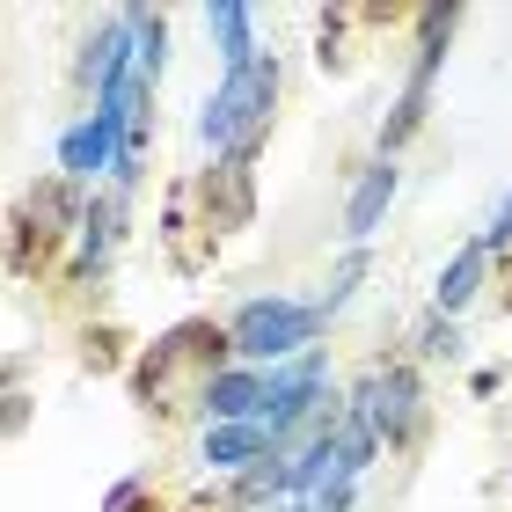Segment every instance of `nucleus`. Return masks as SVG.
<instances>
[{"label":"nucleus","instance_id":"nucleus-1","mask_svg":"<svg viewBox=\"0 0 512 512\" xmlns=\"http://www.w3.org/2000/svg\"><path fill=\"white\" fill-rule=\"evenodd\" d=\"M271 103H278V59L256 52V59L242 66V74H227V81L213 88V103H205L198 132L213 139L220 154L249 161V154H256V139L271 132Z\"/></svg>","mask_w":512,"mask_h":512},{"label":"nucleus","instance_id":"nucleus-2","mask_svg":"<svg viewBox=\"0 0 512 512\" xmlns=\"http://www.w3.org/2000/svg\"><path fill=\"white\" fill-rule=\"evenodd\" d=\"M322 315L315 300H286V293H264V300H249V308L227 322V352H235L249 374H264V366L278 359H293V352H308L315 330H322Z\"/></svg>","mask_w":512,"mask_h":512},{"label":"nucleus","instance_id":"nucleus-3","mask_svg":"<svg viewBox=\"0 0 512 512\" xmlns=\"http://www.w3.org/2000/svg\"><path fill=\"white\" fill-rule=\"evenodd\" d=\"M74 235H81V198H74V183H66V176L37 183V191L22 198V213H15V249H8L15 278H37Z\"/></svg>","mask_w":512,"mask_h":512},{"label":"nucleus","instance_id":"nucleus-4","mask_svg":"<svg viewBox=\"0 0 512 512\" xmlns=\"http://www.w3.org/2000/svg\"><path fill=\"white\" fill-rule=\"evenodd\" d=\"M447 37H454V8H425V37H417V66L395 96V118L381 125V161L403 147V139L425 125V103H432V81H439V59H447Z\"/></svg>","mask_w":512,"mask_h":512},{"label":"nucleus","instance_id":"nucleus-5","mask_svg":"<svg viewBox=\"0 0 512 512\" xmlns=\"http://www.w3.org/2000/svg\"><path fill=\"white\" fill-rule=\"evenodd\" d=\"M264 388H271V374L220 366V374H205L198 410H205V417H220V425H256V417H264Z\"/></svg>","mask_w":512,"mask_h":512},{"label":"nucleus","instance_id":"nucleus-6","mask_svg":"<svg viewBox=\"0 0 512 512\" xmlns=\"http://www.w3.org/2000/svg\"><path fill=\"white\" fill-rule=\"evenodd\" d=\"M249 227V161L227 154L220 169H205V235H235Z\"/></svg>","mask_w":512,"mask_h":512},{"label":"nucleus","instance_id":"nucleus-7","mask_svg":"<svg viewBox=\"0 0 512 512\" xmlns=\"http://www.w3.org/2000/svg\"><path fill=\"white\" fill-rule=\"evenodd\" d=\"M205 461L213 469H256V461H278L264 425H213L205 432Z\"/></svg>","mask_w":512,"mask_h":512},{"label":"nucleus","instance_id":"nucleus-8","mask_svg":"<svg viewBox=\"0 0 512 512\" xmlns=\"http://www.w3.org/2000/svg\"><path fill=\"white\" fill-rule=\"evenodd\" d=\"M388 198H395V161H374V169L359 176L352 205H344V235H352V242H366V235H374V227H381Z\"/></svg>","mask_w":512,"mask_h":512},{"label":"nucleus","instance_id":"nucleus-9","mask_svg":"<svg viewBox=\"0 0 512 512\" xmlns=\"http://www.w3.org/2000/svg\"><path fill=\"white\" fill-rule=\"evenodd\" d=\"M483 271H491V256H483V242H469V249H461V256H454L447 271H439V293H432V308H439V315L454 322V315H461V308H469V300H476Z\"/></svg>","mask_w":512,"mask_h":512},{"label":"nucleus","instance_id":"nucleus-10","mask_svg":"<svg viewBox=\"0 0 512 512\" xmlns=\"http://www.w3.org/2000/svg\"><path fill=\"white\" fill-rule=\"evenodd\" d=\"M205 30H220V59H227V74H242V66L256 59V37H249V8H235V0L205 8Z\"/></svg>","mask_w":512,"mask_h":512},{"label":"nucleus","instance_id":"nucleus-11","mask_svg":"<svg viewBox=\"0 0 512 512\" xmlns=\"http://www.w3.org/2000/svg\"><path fill=\"white\" fill-rule=\"evenodd\" d=\"M147 491H154V483H147V476H132V483H118V491H110L103 512H147Z\"/></svg>","mask_w":512,"mask_h":512},{"label":"nucleus","instance_id":"nucleus-12","mask_svg":"<svg viewBox=\"0 0 512 512\" xmlns=\"http://www.w3.org/2000/svg\"><path fill=\"white\" fill-rule=\"evenodd\" d=\"M417 352H454V322H447V315H432L425 330H417Z\"/></svg>","mask_w":512,"mask_h":512},{"label":"nucleus","instance_id":"nucleus-13","mask_svg":"<svg viewBox=\"0 0 512 512\" xmlns=\"http://www.w3.org/2000/svg\"><path fill=\"white\" fill-rule=\"evenodd\" d=\"M512 249V198L498 205V220H491V235H483V256H505Z\"/></svg>","mask_w":512,"mask_h":512}]
</instances>
